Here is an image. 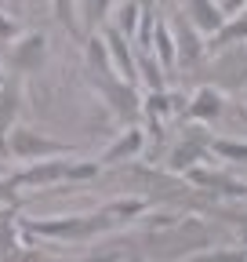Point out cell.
<instances>
[{
    "label": "cell",
    "instance_id": "9",
    "mask_svg": "<svg viewBox=\"0 0 247 262\" xmlns=\"http://www.w3.org/2000/svg\"><path fill=\"white\" fill-rule=\"evenodd\" d=\"M149 51H153V58L160 62L164 77H167V73L175 70L178 55H175V37H171V26H167L164 18H157V26H153V44H149Z\"/></svg>",
    "mask_w": 247,
    "mask_h": 262
},
{
    "label": "cell",
    "instance_id": "4",
    "mask_svg": "<svg viewBox=\"0 0 247 262\" xmlns=\"http://www.w3.org/2000/svg\"><path fill=\"white\" fill-rule=\"evenodd\" d=\"M106 102H109V110L113 113H120V117H138L142 113V95H138V88L135 84H128V80H109V84H102V88H95Z\"/></svg>",
    "mask_w": 247,
    "mask_h": 262
},
{
    "label": "cell",
    "instance_id": "3",
    "mask_svg": "<svg viewBox=\"0 0 247 262\" xmlns=\"http://www.w3.org/2000/svg\"><path fill=\"white\" fill-rule=\"evenodd\" d=\"M102 44H106V51H109V62H113L116 77L128 80V84H138V77H135V51H131V40L124 37L116 26H106Z\"/></svg>",
    "mask_w": 247,
    "mask_h": 262
},
{
    "label": "cell",
    "instance_id": "17",
    "mask_svg": "<svg viewBox=\"0 0 247 262\" xmlns=\"http://www.w3.org/2000/svg\"><path fill=\"white\" fill-rule=\"evenodd\" d=\"M204 149H207V146H200V142H182V146H175V153H171V168H182V171H185L196 157H204Z\"/></svg>",
    "mask_w": 247,
    "mask_h": 262
},
{
    "label": "cell",
    "instance_id": "23",
    "mask_svg": "<svg viewBox=\"0 0 247 262\" xmlns=\"http://www.w3.org/2000/svg\"><path fill=\"white\" fill-rule=\"evenodd\" d=\"M138 4H142V8H153V4H157V0H138Z\"/></svg>",
    "mask_w": 247,
    "mask_h": 262
},
{
    "label": "cell",
    "instance_id": "18",
    "mask_svg": "<svg viewBox=\"0 0 247 262\" xmlns=\"http://www.w3.org/2000/svg\"><path fill=\"white\" fill-rule=\"evenodd\" d=\"M138 15H142V4H138V0H128V4H124V11H120V33H124V37H135V26H138Z\"/></svg>",
    "mask_w": 247,
    "mask_h": 262
},
{
    "label": "cell",
    "instance_id": "5",
    "mask_svg": "<svg viewBox=\"0 0 247 262\" xmlns=\"http://www.w3.org/2000/svg\"><path fill=\"white\" fill-rule=\"evenodd\" d=\"M47 58V37L44 33H29L18 44H11V66L18 73H37Z\"/></svg>",
    "mask_w": 247,
    "mask_h": 262
},
{
    "label": "cell",
    "instance_id": "20",
    "mask_svg": "<svg viewBox=\"0 0 247 262\" xmlns=\"http://www.w3.org/2000/svg\"><path fill=\"white\" fill-rule=\"evenodd\" d=\"M193 262H247V248H226V251H211V255H196Z\"/></svg>",
    "mask_w": 247,
    "mask_h": 262
},
{
    "label": "cell",
    "instance_id": "11",
    "mask_svg": "<svg viewBox=\"0 0 247 262\" xmlns=\"http://www.w3.org/2000/svg\"><path fill=\"white\" fill-rule=\"evenodd\" d=\"M247 40V15L240 18H226L218 29L211 33V44H204V51H226L233 44H243Z\"/></svg>",
    "mask_w": 247,
    "mask_h": 262
},
{
    "label": "cell",
    "instance_id": "14",
    "mask_svg": "<svg viewBox=\"0 0 247 262\" xmlns=\"http://www.w3.org/2000/svg\"><path fill=\"white\" fill-rule=\"evenodd\" d=\"M222 113V95L214 88H200L193 98H189V117L193 120H214Z\"/></svg>",
    "mask_w": 247,
    "mask_h": 262
},
{
    "label": "cell",
    "instance_id": "19",
    "mask_svg": "<svg viewBox=\"0 0 247 262\" xmlns=\"http://www.w3.org/2000/svg\"><path fill=\"white\" fill-rule=\"evenodd\" d=\"M109 8H113V0H87V8H84V22H87V29H91V26H102L106 15H109Z\"/></svg>",
    "mask_w": 247,
    "mask_h": 262
},
{
    "label": "cell",
    "instance_id": "12",
    "mask_svg": "<svg viewBox=\"0 0 247 262\" xmlns=\"http://www.w3.org/2000/svg\"><path fill=\"white\" fill-rule=\"evenodd\" d=\"M185 15H189V22L200 33H214V29L229 18V15H222V8L214 4V0H189V11H185Z\"/></svg>",
    "mask_w": 247,
    "mask_h": 262
},
{
    "label": "cell",
    "instance_id": "10",
    "mask_svg": "<svg viewBox=\"0 0 247 262\" xmlns=\"http://www.w3.org/2000/svg\"><path fill=\"white\" fill-rule=\"evenodd\" d=\"M142 146H145V135H142V131L138 127H128V131H124V135L102 153V168H106V164H120V160H131V157H138L142 153Z\"/></svg>",
    "mask_w": 247,
    "mask_h": 262
},
{
    "label": "cell",
    "instance_id": "2",
    "mask_svg": "<svg viewBox=\"0 0 247 262\" xmlns=\"http://www.w3.org/2000/svg\"><path fill=\"white\" fill-rule=\"evenodd\" d=\"M8 153H11L15 160H44V157L77 153V146L51 142V139L40 135V131H33V127H15V131H11V142H8Z\"/></svg>",
    "mask_w": 247,
    "mask_h": 262
},
{
    "label": "cell",
    "instance_id": "13",
    "mask_svg": "<svg viewBox=\"0 0 247 262\" xmlns=\"http://www.w3.org/2000/svg\"><path fill=\"white\" fill-rule=\"evenodd\" d=\"M135 77L145 84V91H164L167 88V77L160 70V62L153 58V51H138L135 55Z\"/></svg>",
    "mask_w": 247,
    "mask_h": 262
},
{
    "label": "cell",
    "instance_id": "6",
    "mask_svg": "<svg viewBox=\"0 0 247 262\" xmlns=\"http://www.w3.org/2000/svg\"><path fill=\"white\" fill-rule=\"evenodd\" d=\"M175 33H178L175 55L182 58V66H196L204 58V33L185 18V15H175Z\"/></svg>",
    "mask_w": 247,
    "mask_h": 262
},
{
    "label": "cell",
    "instance_id": "15",
    "mask_svg": "<svg viewBox=\"0 0 247 262\" xmlns=\"http://www.w3.org/2000/svg\"><path fill=\"white\" fill-rule=\"evenodd\" d=\"M51 8H55L58 22L66 26L69 37H84V29H80V22H77V4H73V0H51Z\"/></svg>",
    "mask_w": 247,
    "mask_h": 262
},
{
    "label": "cell",
    "instance_id": "21",
    "mask_svg": "<svg viewBox=\"0 0 247 262\" xmlns=\"http://www.w3.org/2000/svg\"><path fill=\"white\" fill-rule=\"evenodd\" d=\"M18 22L11 18V15H4V11H0V44H11V40H18Z\"/></svg>",
    "mask_w": 247,
    "mask_h": 262
},
{
    "label": "cell",
    "instance_id": "22",
    "mask_svg": "<svg viewBox=\"0 0 247 262\" xmlns=\"http://www.w3.org/2000/svg\"><path fill=\"white\" fill-rule=\"evenodd\" d=\"M218 8H222V15H236V11H243V8H247V0H222Z\"/></svg>",
    "mask_w": 247,
    "mask_h": 262
},
{
    "label": "cell",
    "instance_id": "16",
    "mask_svg": "<svg viewBox=\"0 0 247 262\" xmlns=\"http://www.w3.org/2000/svg\"><path fill=\"white\" fill-rule=\"evenodd\" d=\"M211 153H218L226 160H236V164H247V142H226V139H211L207 142Z\"/></svg>",
    "mask_w": 247,
    "mask_h": 262
},
{
    "label": "cell",
    "instance_id": "7",
    "mask_svg": "<svg viewBox=\"0 0 247 262\" xmlns=\"http://www.w3.org/2000/svg\"><path fill=\"white\" fill-rule=\"evenodd\" d=\"M66 175H69V160H40L37 168L18 171L11 179V186H37V189H44V186H55V182H66Z\"/></svg>",
    "mask_w": 247,
    "mask_h": 262
},
{
    "label": "cell",
    "instance_id": "24",
    "mask_svg": "<svg viewBox=\"0 0 247 262\" xmlns=\"http://www.w3.org/2000/svg\"><path fill=\"white\" fill-rule=\"evenodd\" d=\"M243 244H247V222H243Z\"/></svg>",
    "mask_w": 247,
    "mask_h": 262
},
{
    "label": "cell",
    "instance_id": "1",
    "mask_svg": "<svg viewBox=\"0 0 247 262\" xmlns=\"http://www.w3.org/2000/svg\"><path fill=\"white\" fill-rule=\"evenodd\" d=\"M116 219L109 211L102 215H62V219H37V222H26L29 233L37 237H62V241H87L95 233H106L113 229Z\"/></svg>",
    "mask_w": 247,
    "mask_h": 262
},
{
    "label": "cell",
    "instance_id": "8",
    "mask_svg": "<svg viewBox=\"0 0 247 262\" xmlns=\"http://www.w3.org/2000/svg\"><path fill=\"white\" fill-rule=\"evenodd\" d=\"M87 77L95 88L116 80V70H113V62H109V51L102 44V37H87Z\"/></svg>",
    "mask_w": 247,
    "mask_h": 262
}]
</instances>
